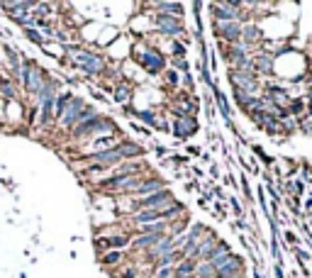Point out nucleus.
Wrapping results in <instances>:
<instances>
[{"instance_id":"nucleus-1","label":"nucleus","mask_w":312,"mask_h":278,"mask_svg":"<svg viewBox=\"0 0 312 278\" xmlns=\"http://www.w3.org/2000/svg\"><path fill=\"white\" fill-rule=\"evenodd\" d=\"M47 78H49V73H47L42 66H37L35 61L22 59V66H20V83H22V90H25L27 95L37 98V93L42 90V86H44Z\"/></svg>"},{"instance_id":"nucleus-2","label":"nucleus","mask_w":312,"mask_h":278,"mask_svg":"<svg viewBox=\"0 0 312 278\" xmlns=\"http://www.w3.org/2000/svg\"><path fill=\"white\" fill-rule=\"evenodd\" d=\"M73 66L86 73V76H100L105 71V56L98 54V52H88V49H76L73 56H71Z\"/></svg>"},{"instance_id":"nucleus-3","label":"nucleus","mask_w":312,"mask_h":278,"mask_svg":"<svg viewBox=\"0 0 312 278\" xmlns=\"http://www.w3.org/2000/svg\"><path fill=\"white\" fill-rule=\"evenodd\" d=\"M112 129H115V124H112L107 117L93 115L90 120L78 122V124L71 129V137H73V139H90V137H95V134H105V132H112Z\"/></svg>"},{"instance_id":"nucleus-4","label":"nucleus","mask_w":312,"mask_h":278,"mask_svg":"<svg viewBox=\"0 0 312 278\" xmlns=\"http://www.w3.org/2000/svg\"><path fill=\"white\" fill-rule=\"evenodd\" d=\"M134 59L141 64V69L146 71V73H151V76H156V73H164L166 71V59H164V54L159 52V49H134Z\"/></svg>"},{"instance_id":"nucleus-5","label":"nucleus","mask_w":312,"mask_h":278,"mask_svg":"<svg viewBox=\"0 0 312 278\" xmlns=\"http://www.w3.org/2000/svg\"><path fill=\"white\" fill-rule=\"evenodd\" d=\"M139 181H141V176H110V178L100 181L98 188L105 193H132L139 186Z\"/></svg>"},{"instance_id":"nucleus-6","label":"nucleus","mask_w":312,"mask_h":278,"mask_svg":"<svg viewBox=\"0 0 312 278\" xmlns=\"http://www.w3.org/2000/svg\"><path fill=\"white\" fill-rule=\"evenodd\" d=\"M171 203H173V195H171L169 188H164V191L154 193V195L139 198L137 205H134V210H137V212H141V210H166Z\"/></svg>"},{"instance_id":"nucleus-7","label":"nucleus","mask_w":312,"mask_h":278,"mask_svg":"<svg viewBox=\"0 0 312 278\" xmlns=\"http://www.w3.org/2000/svg\"><path fill=\"white\" fill-rule=\"evenodd\" d=\"M83 107H86V103L81 100V98H71V103L66 105V110H64V115L59 117V124L64 127V129H73L78 122H81V112H83Z\"/></svg>"},{"instance_id":"nucleus-8","label":"nucleus","mask_w":312,"mask_h":278,"mask_svg":"<svg viewBox=\"0 0 312 278\" xmlns=\"http://www.w3.org/2000/svg\"><path fill=\"white\" fill-rule=\"evenodd\" d=\"M154 30L159 32V35H164V37H178V35H183L186 30L178 25V20L176 17H171V15H161V13H156L154 15Z\"/></svg>"},{"instance_id":"nucleus-9","label":"nucleus","mask_w":312,"mask_h":278,"mask_svg":"<svg viewBox=\"0 0 312 278\" xmlns=\"http://www.w3.org/2000/svg\"><path fill=\"white\" fill-rule=\"evenodd\" d=\"M178 249V242L171 237V234H164V239L156 244V246H151L149 251H146V261H151V263H156L159 259H164L166 254H171V251H176Z\"/></svg>"},{"instance_id":"nucleus-10","label":"nucleus","mask_w":312,"mask_h":278,"mask_svg":"<svg viewBox=\"0 0 312 278\" xmlns=\"http://www.w3.org/2000/svg\"><path fill=\"white\" fill-rule=\"evenodd\" d=\"M164 188H166V183H164L161 178H141V181H139V186L132 191V195L139 200V198H146V195L159 193V191H164Z\"/></svg>"},{"instance_id":"nucleus-11","label":"nucleus","mask_w":312,"mask_h":278,"mask_svg":"<svg viewBox=\"0 0 312 278\" xmlns=\"http://www.w3.org/2000/svg\"><path fill=\"white\" fill-rule=\"evenodd\" d=\"M215 30H217V35H220L227 44L242 39V25H239V22H215Z\"/></svg>"},{"instance_id":"nucleus-12","label":"nucleus","mask_w":312,"mask_h":278,"mask_svg":"<svg viewBox=\"0 0 312 278\" xmlns=\"http://www.w3.org/2000/svg\"><path fill=\"white\" fill-rule=\"evenodd\" d=\"M0 8H3V10H5V15H10L13 20H25V17H30V15H32L35 3H3Z\"/></svg>"},{"instance_id":"nucleus-13","label":"nucleus","mask_w":312,"mask_h":278,"mask_svg":"<svg viewBox=\"0 0 312 278\" xmlns=\"http://www.w3.org/2000/svg\"><path fill=\"white\" fill-rule=\"evenodd\" d=\"M195 129H198L195 117H176V120H173V134H176V137H181V139L191 137Z\"/></svg>"},{"instance_id":"nucleus-14","label":"nucleus","mask_w":312,"mask_h":278,"mask_svg":"<svg viewBox=\"0 0 312 278\" xmlns=\"http://www.w3.org/2000/svg\"><path fill=\"white\" fill-rule=\"evenodd\" d=\"M215 278H242V259L232 256L222 268L215 271Z\"/></svg>"},{"instance_id":"nucleus-15","label":"nucleus","mask_w":312,"mask_h":278,"mask_svg":"<svg viewBox=\"0 0 312 278\" xmlns=\"http://www.w3.org/2000/svg\"><path fill=\"white\" fill-rule=\"evenodd\" d=\"M195 268H198V261L195 259H183L173 266V278H193L195 276Z\"/></svg>"},{"instance_id":"nucleus-16","label":"nucleus","mask_w":312,"mask_h":278,"mask_svg":"<svg viewBox=\"0 0 312 278\" xmlns=\"http://www.w3.org/2000/svg\"><path fill=\"white\" fill-rule=\"evenodd\" d=\"M261 39H263V35H261V30H259L254 22H246V25H242V42H244V44L254 47V44H259Z\"/></svg>"},{"instance_id":"nucleus-17","label":"nucleus","mask_w":312,"mask_h":278,"mask_svg":"<svg viewBox=\"0 0 312 278\" xmlns=\"http://www.w3.org/2000/svg\"><path fill=\"white\" fill-rule=\"evenodd\" d=\"M117 149H120V154H122L124 161H132V159H137V156L144 154V149L139 144H134V142H117Z\"/></svg>"},{"instance_id":"nucleus-18","label":"nucleus","mask_w":312,"mask_h":278,"mask_svg":"<svg viewBox=\"0 0 312 278\" xmlns=\"http://www.w3.org/2000/svg\"><path fill=\"white\" fill-rule=\"evenodd\" d=\"M251 66H254V71H259V73H271V71H273V59H271L268 54H256V56L251 59Z\"/></svg>"},{"instance_id":"nucleus-19","label":"nucleus","mask_w":312,"mask_h":278,"mask_svg":"<svg viewBox=\"0 0 312 278\" xmlns=\"http://www.w3.org/2000/svg\"><path fill=\"white\" fill-rule=\"evenodd\" d=\"M0 95H3L5 100H15L17 98V86H15V81H10V76L0 78Z\"/></svg>"},{"instance_id":"nucleus-20","label":"nucleus","mask_w":312,"mask_h":278,"mask_svg":"<svg viewBox=\"0 0 312 278\" xmlns=\"http://www.w3.org/2000/svg\"><path fill=\"white\" fill-rule=\"evenodd\" d=\"M156 10H161V15H171V17H181L183 15V5L181 3H154Z\"/></svg>"},{"instance_id":"nucleus-21","label":"nucleus","mask_w":312,"mask_h":278,"mask_svg":"<svg viewBox=\"0 0 312 278\" xmlns=\"http://www.w3.org/2000/svg\"><path fill=\"white\" fill-rule=\"evenodd\" d=\"M71 98H73V95H71L69 90H64V93L56 95V100H54V120H59V117L64 115V110H66V105L71 103Z\"/></svg>"},{"instance_id":"nucleus-22","label":"nucleus","mask_w":312,"mask_h":278,"mask_svg":"<svg viewBox=\"0 0 312 278\" xmlns=\"http://www.w3.org/2000/svg\"><path fill=\"white\" fill-rule=\"evenodd\" d=\"M112 98H115L117 103L127 105V103H129V98H132V86H129V83H117V86H115Z\"/></svg>"},{"instance_id":"nucleus-23","label":"nucleus","mask_w":312,"mask_h":278,"mask_svg":"<svg viewBox=\"0 0 312 278\" xmlns=\"http://www.w3.org/2000/svg\"><path fill=\"white\" fill-rule=\"evenodd\" d=\"M100 261H103V266H115V263H120V261H122V251L110 249L107 254H103V256H100Z\"/></svg>"},{"instance_id":"nucleus-24","label":"nucleus","mask_w":312,"mask_h":278,"mask_svg":"<svg viewBox=\"0 0 312 278\" xmlns=\"http://www.w3.org/2000/svg\"><path fill=\"white\" fill-rule=\"evenodd\" d=\"M25 37H27V39H32V42H35V44H39V47H44V39H47L44 35H39V30H37V27H27V30H25Z\"/></svg>"},{"instance_id":"nucleus-25","label":"nucleus","mask_w":312,"mask_h":278,"mask_svg":"<svg viewBox=\"0 0 312 278\" xmlns=\"http://www.w3.org/2000/svg\"><path fill=\"white\" fill-rule=\"evenodd\" d=\"M154 278H173V266H159V268H154Z\"/></svg>"},{"instance_id":"nucleus-26","label":"nucleus","mask_w":312,"mask_h":278,"mask_svg":"<svg viewBox=\"0 0 312 278\" xmlns=\"http://www.w3.org/2000/svg\"><path fill=\"white\" fill-rule=\"evenodd\" d=\"M215 98H217V103H220V107H222L225 120H229V105H227V98H225L222 93H215Z\"/></svg>"},{"instance_id":"nucleus-27","label":"nucleus","mask_w":312,"mask_h":278,"mask_svg":"<svg viewBox=\"0 0 312 278\" xmlns=\"http://www.w3.org/2000/svg\"><path fill=\"white\" fill-rule=\"evenodd\" d=\"M171 52H173L176 56H183V54H186V47H183V42H176V39H173V44H171Z\"/></svg>"},{"instance_id":"nucleus-28","label":"nucleus","mask_w":312,"mask_h":278,"mask_svg":"<svg viewBox=\"0 0 312 278\" xmlns=\"http://www.w3.org/2000/svg\"><path fill=\"white\" fill-rule=\"evenodd\" d=\"M137 273H139V271H137V268L132 266V268H127V271H124V273L120 276V278H137Z\"/></svg>"},{"instance_id":"nucleus-29","label":"nucleus","mask_w":312,"mask_h":278,"mask_svg":"<svg viewBox=\"0 0 312 278\" xmlns=\"http://www.w3.org/2000/svg\"><path fill=\"white\" fill-rule=\"evenodd\" d=\"M166 76H169V83H178V73H173V71H166Z\"/></svg>"},{"instance_id":"nucleus-30","label":"nucleus","mask_w":312,"mask_h":278,"mask_svg":"<svg viewBox=\"0 0 312 278\" xmlns=\"http://www.w3.org/2000/svg\"><path fill=\"white\" fill-rule=\"evenodd\" d=\"M193 278H195V276H193Z\"/></svg>"}]
</instances>
